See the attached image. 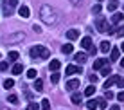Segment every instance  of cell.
I'll return each instance as SVG.
<instances>
[{"label":"cell","instance_id":"6da1fadb","mask_svg":"<svg viewBox=\"0 0 124 110\" xmlns=\"http://www.w3.org/2000/svg\"><path fill=\"white\" fill-rule=\"evenodd\" d=\"M40 16H41V20H43L45 24H49V25H54L58 22V13H56L54 7H50V6H41Z\"/></svg>","mask_w":124,"mask_h":110},{"label":"cell","instance_id":"7a4b0ae2","mask_svg":"<svg viewBox=\"0 0 124 110\" xmlns=\"http://www.w3.org/2000/svg\"><path fill=\"white\" fill-rule=\"evenodd\" d=\"M50 56V51L43 47V45H34V47L31 49V58H49Z\"/></svg>","mask_w":124,"mask_h":110},{"label":"cell","instance_id":"3957f363","mask_svg":"<svg viewBox=\"0 0 124 110\" xmlns=\"http://www.w3.org/2000/svg\"><path fill=\"white\" fill-rule=\"evenodd\" d=\"M95 27H97V31H99V33H108V29H110L108 20L102 18V16H99V18L95 20Z\"/></svg>","mask_w":124,"mask_h":110},{"label":"cell","instance_id":"277c9868","mask_svg":"<svg viewBox=\"0 0 124 110\" xmlns=\"http://www.w3.org/2000/svg\"><path fill=\"white\" fill-rule=\"evenodd\" d=\"M81 72H83V69H81V67H76V65H68V67H67V72H65V74L72 76V74H81Z\"/></svg>","mask_w":124,"mask_h":110},{"label":"cell","instance_id":"5b68a950","mask_svg":"<svg viewBox=\"0 0 124 110\" xmlns=\"http://www.w3.org/2000/svg\"><path fill=\"white\" fill-rule=\"evenodd\" d=\"M117 79H119V76H110V78L104 81V90H108L112 85H115V83H117Z\"/></svg>","mask_w":124,"mask_h":110},{"label":"cell","instance_id":"8992f818","mask_svg":"<svg viewBox=\"0 0 124 110\" xmlns=\"http://www.w3.org/2000/svg\"><path fill=\"white\" fill-rule=\"evenodd\" d=\"M81 47H83V49H90L92 47V38L90 36H85L83 40H81Z\"/></svg>","mask_w":124,"mask_h":110},{"label":"cell","instance_id":"52a82bcc","mask_svg":"<svg viewBox=\"0 0 124 110\" xmlns=\"http://www.w3.org/2000/svg\"><path fill=\"white\" fill-rule=\"evenodd\" d=\"M78 87H79V79H70L67 83V90H76Z\"/></svg>","mask_w":124,"mask_h":110},{"label":"cell","instance_id":"ba28073f","mask_svg":"<svg viewBox=\"0 0 124 110\" xmlns=\"http://www.w3.org/2000/svg\"><path fill=\"white\" fill-rule=\"evenodd\" d=\"M106 63H108V60H104V58H101V60H95V61H93V69H95V70H97V69H102Z\"/></svg>","mask_w":124,"mask_h":110},{"label":"cell","instance_id":"9c48e42d","mask_svg":"<svg viewBox=\"0 0 124 110\" xmlns=\"http://www.w3.org/2000/svg\"><path fill=\"white\" fill-rule=\"evenodd\" d=\"M86 54H85V52H78V54H76V56H74V60L76 61H78V63H85V61H86Z\"/></svg>","mask_w":124,"mask_h":110},{"label":"cell","instance_id":"30bf717a","mask_svg":"<svg viewBox=\"0 0 124 110\" xmlns=\"http://www.w3.org/2000/svg\"><path fill=\"white\" fill-rule=\"evenodd\" d=\"M18 13H20V16H22V18H29V7L27 6H22L18 9Z\"/></svg>","mask_w":124,"mask_h":110},{"label":"cell","instance_id":"8fae6325","mask_svg":"<svg viewBox=\"0 0 124 110\" xmlns=\"http://www.w3.org/2000/svg\"><path fill=\"white\" fill-rule=\"evenodd\" d=\"M122 18H124L122 13H115V15L112 16V22H113V24H121V22H122Z\"/></svg>","mask_w":124,"mask_h":110},{"label":"cell","instance_id":"7c38bea8","mask_svg":"<svg viewBox=\"0 0 124 110\" xmlns=\"http://www.w3.org/2000/svg\"><path fill=\"white\" fill-rule=\"evenodd\" d=\"M78 36H79V33L76 31V29H70V31H67V38H68V40H76Z\"/></svg>","mask_w":124,"mask_h":110},{"label":"cell","instance_id":"4fadbf2b","mask_svg":"<svg viewBox=\"0 0 124 110\" xmlns=\"http://www.w3.org/2000/svg\"><path fill=\"white\" fill-rule=\"evenodd\" d=\"M59 67H61V63H59L58 60H52V61H50V70H52V72H58Z\"/></svg>","mask_w":124,"mask_h":110},{"label":"cell","instance_id":"5bb4252c","mask_svg":"<svg viewBox=\"0 0 124 110\" xmlns=\"http://www.w3.org/2000/svg\"><path fill=\"white\" fill-rule=\"evenodd\" d=\"M72 51H74V47H72V43H65V45L61 47V52H63V54H70Z\"/></svg>","mask_w":124,"mask_h":110},{"label":"cell","instance_id":"9a60e30c","mask_svg":"<svg viewBox=\"0 0 124 110\" xmlns=\"http://www.w3.org/2000/svg\"><path fill=\"white\" fill-rule=\"evenodd\" d=\"M101 52H108L110 49H112V45H110V42H101Z\"/></svg>","mask_w":124,"mask_h":110},{"label":"cell","instance_id":"2e32d148","mask_svg":"<svg viewBox=\"0 0 124 110\" xmlns=\"http://www.w3.org/2000/svg\"><path fill=\"white\" fill-rule=\"evenodd\" d=\"M119 7V0H110L108 2V11H115Z\"/></svg>","mask_w":124,"mask_h":110},{"label":"cell","instance_id":"e0dca14e","mask_svg":"<svg viewBox=\"0 0 124 110\" xmlns=\"http://www.w3.org/2000/svg\"><path fill=\"white\" fill-rule=\"evenodd\" d=\"M112 34H115V36H124V25H119V27H115Z\"/></svg>","mask_w":124,"mask_h":110},{"label":"cell","instance_id":"ac0fdd59","mask_svg":"<svg viewBox=\"0 0 124 110\" xmlns=\"http://www.w3.org/2000/svg\"><path fill=\"white\" fill-rule=\"evenodd\" d=\"M119 54H121V52H119V49H112V52H110V60L117 61L119 60Z\"/></svg>","mask_w":124,"mask_h":110},{"label":"cell","instance_id":"d6986e66","mask_svg":"<svg viewBox=\"0 0 124 110\" xmlns=\"http://www.w3.org/2000/svg\"><path fill=\"white\" fill-rule=\"evenodd\" d=\"M81 101H83V96L81 94H72V103L74 105H81Z\"/></svg>","mask_w":124,"mask_h":110},{"label":"cell","instance_id":"ffe728a7","mask_svg":"<svg viewBox=\"0 0 124 110\" xmlns=\"http://www.w3.org/2000/svg\"><path fill=\"white\" fill-rule=\"evenodd\" d=\"M34 90H36V92L43 90V81H41V79H36V81H34Z\"/></svg>","mask_w":124,"mask_h":110},{"label":"cell","instance_id":"44dd1931","mask_svg":"<svg viewBox=\"0 0 124 110\" xmlns=\"http://www.w3.org/2000/svg\"><path fill=\"white\" fill-rule=\"evenodd\" d=\"M18 56H20V54L16 52V51H11V52L7 54V60H11V61H16V60H18Z\"/></svg>","mask_w":124,"mask_h":110},{"label":"cell","instance_id":"7402d4cb","mask_svg":"<svg viewBox=\"0 0 124 110\" xmlns=\"http://www.w3.org/2000/svg\"><path fill=\"white\" fill-rule=\"evenodd\" d=\"M95 101H97V107H99V108H106V107H108V103H106L104 98H99V99H95Z\"/></svg>","mask_w":124,"mask_h":110},{"label":"cell","instance_id":"603a6c76","mask_svg":"<svg viewBox=\"0 0 124 110\" xmlns=\"http://www.w3.org/2000/svg\"><path fill=\"white\" fill-rule=\"evenodd\" d=\"M22 70H23V67L20 65V63H16V65L13 67V74H16V76H18V74H22Z\"/></svg>","mask_w":124,"mask_h":110},{"label":"cell","instance_id":"cb8c5ba5","mask_svg":"<svg viewBox=\"0 0 124 110\" xmlns=\"http://www.w3.org/2000/svg\"><path fill=\"white\" fill-rule=\"evenodd\" d=\"M86 108H88V110H95V108H97V101H95V99H90V101L86 103Z\"/></svg>","mask_w":124,"mask_h":110},{"label":"cell","instance_id":"d4e9b609","mask_svg":"<svg viewBox=\"0 0 124 110\" xmlns=\"http://www.w3.org/2000/svg\"><path fill=\"white\" fill-rule=\"evenodd\" d=\"M95 94V87H86V90H85V96H88V98H90V96H93Z\"/></svg>","mask_w":124,"mask_h":110},{"label":"cell","instance_id":"484cf974","mask_svg":"<svg viewBox=\"0 0 124 110\" xmlns=\"http://www.w3.org/2000/svg\"><path fill=\"white\" fill-rule=\"evenodd\" d=\"M41 110H50V101L49 99H41Z\"/></svg>","mask_w":124,"mask_h":110},{"label":"cell","instance_id":"4316f807","mask_svg":"<svg viewBox=\"0 0 124 110\" xmlns=\"http://www.w3.org/2000/svg\"><path fill=\"white\" fill-rule=\"evenodd\" d=\"M101 74H102V76H110V74H112V69L104 65V67H102V69H101Z\"/></svg>","mask_w":124,"mask_h":110},{"label":"cell","instance_id":"83f0119b","mask_svg":"<svg viewBox=\"0 0 124 110\" xmlns=\"http://www.w3.org/2000/svg\"><path fill=\"white\" fill-rule=\"evenodd\" d=\"M13 85H15V81H13V79H6V81H4V88H13Z\"/></svg>","mask_w":124,"mask_h":110},{"label":"cell","instance_id":"f1b7e54d","mask_svg":"<svg viewBox=\"0 0 124 110\" xmlns=\"http://www.w3.org/2000/svg\"><path fill=\"white\" fill-rule=\"evenodd\" d=\"M27 78L36 79V69H29V70H27Z\"/></svg>","mask_w":124,"mask_h":110},{"label":"cell","instance_id":"f546056e","mask_svg":"<svg viewBox=\"0 0 124 110\" xmlns=\"http://www.w3.org/2000/svg\"><path fill=\"white\" fill-rule=\"evenodd\" d=\"M7 101H9V103H13V105H16V103H18V98H16L15 94H11L9 98H7Z\"/></svg>","mask_w":124,"mask_h":110},{"label":"cell","instance_id":"4dcf8cb0","mask_svg":"<svg viewBox=\"0 0 124 110\" xmlns=\"http://www.w3.org/2000/svg\"><path fill=\"white\" fill-rule=\"evenodd\" d=\"M50 81H52V83H58V81H59V74L54 72L52 76H50Z\"/></svg>","mask_w":124,"mask_h":110},{"label":"cell","instance_id":"1f68e13d","mask_svg":"<svg viewBox=\"0 0 124 110\" xmlns=\"http://www.w3.org/2000/svg\"><path fill=\"white\" fill-rule=\"evenodd\" d=\"M101 9H102V7L99 6V4H95V6L92 7V13H95V15H97V13H101Z\"/></svg>","mask_w":124,"mask_h":110},{"label":"cell","instance_id":"d6a6232c","mask_svg":"<svg viewBox=\"0 0 124 110\" xmlns=\"http://www.w3.org/2000/svg\"><path fill=\"white\" fill-rule=\"evenodd\" d=\"M6 2H7V0H6ZM7 6H9V7H16V6H18V0H9Z\"/></svg>","mask_w":124,"mask_h":110},{"label":"cell","instance_id":"836d02e7","mask_svg":"<svg viewBox=\"0 0 124 110\" xmlns=\"http://www.w3.org/2000/svg\"><path fill=\"white\" fill-rule=\"evenodd\" d=\"M27 110H40V107H38L36 103H31V105L27 107Z\"/></svg>","mask_w":124,"mask_h":110},{"label":"cell","instance_id":"e575fe53","mask_svg":"<svg viewBox=\"0 0 124 110\" xmlns=\"http://www.w3.org/2000/svg\"><path fill=\"white\" fill-rule=\"evenodd\" d=\"M112 98H113V92L106 90V94H104V99H112Z\"/></svg>","mask_w":124,"mask_h":110},{"label":"cell","instance_id":"d590c367","mask_svg":"<svg viewBox=\"0 0 124 110\" xmlns=\"http://www.w3.org/2000/svg\"><path fill=\"white\" fill-rule=\"evenodd\" d=\"M0 70H2V72H4V70H7V61H2V63H0Z\"/></svg>","mask_w":124,"mask_h":110},{"label":"cell","instance_id":"8d00e7d4","mask_svg":"<svg viewBox=\"0 0 124 110\" xmlns=\"http://www.w3.org/2000/svg\"><path fill=\"white\" fill-rule=\"evenodd\" d=\"M117 85L121 87V88H124V79L121 78V76H119V79H117Z\"/></svg>","mask_w":124,"mask_h":110},{"label":"cell","instance_id":"74e56055","mask_svg":"<svg viewBox=\"0 0 124 110\" xmlns=\"http://www.w3.org/2000/svg\"><path fill=\"white\" fill-rule=\"evenodd\" d=\"M117 99H119V101H124V90H121V92L117 94Z\"/></svg>","mask_w":124,"mask_h":110},{"label":"cell","instance_id":"f35d334b","mask_svg":"<svg viewBox=\"0 0 124 110\" xmlns=\"http://www.w3.org/2000/svg\"><path fill=\"white\" fill-rule=\"evenodd\" d=\"M88 52H90V54H92V56H95V52H97V49H95V47H93V45H92V47H90V49H88Z\"/></svg>","mask_w":124,"mask_h":110},{"label":"cell","instance_id":"ab89813d","mask_svg":"<svg viewBox=\"0 0 124 110\" xmlns=\"http://www.w3.org/2000/svg\"><path fill=\"white\" fill-rule=\"evenodd\" d=\"M32 29H34V31H36V33H41V27H40V25H36V24L32 25Z\"/></svg>","mask_w":124,"mask_h":110},{"label":"cell","instance_id":"60d3db41","mask_svg":"<svg viewBox=\"0 0 124 110\" xmlns=\"http://www.w3.org/2000/svg\"><path fill=\"white\" fill-rule=\"evenodd\" d=\"M90 81H92V83H95V81H97V76H93V74H92V76H90Z\"/></svg>","mask_w":124,"mask_h":110},{"label":"cell","instance_id":"b9f144b4","mask_svg":"<svg viewBox=\"0 0 124 110\" xmlns=\"http://www.w3.org/2000/svg\"><path fill=\"white\" fill-rule=\"evenodd\" d=\"M110 110H121V108H119V105H113V107L110 108Z\"/></svg>","mask_w":124,"mask_h":110},{"label":"cell","instance_id":"7bdbcfd3","mask_svg":"<svg viewBox=\"0 0 124 110\" xmlns=\"http://www.w3.org/2000/svg\"><path fill=\"white\" fill-rule=\"evenodd\" d=\"M121 67H124V58H122V60H121Z\"/></svg>","mask_w":124,"mask_h":110},{"label":"cell","instance_id":"ee69618b","mask_svg":"<svg viewBox=\"0 0 124 110\" xmlns=\"http://www.w3.org/2000/svg\"><path fill=\"white\" fill-rule=\"evenodd\" d=\"M72 2H74V4H79V2H81V0H72Z\"/></svg>","mask_w":124,"mask_h":110},{"label":"cell","instance_id":"f6af8a7d","mask_svg":"<svg viewBox=\"0 0 124 110\" xmlns=\"http://www.w3.org/2000/svg\"><path fill=\"white\" fill-rule=\"evenodd\" d=\"M121 49H122V51H124V42H122V45H121Z\"/></svg>","mask_w":124,"mask_h":110},{"label":"cell","instance_id":"bcb514c9","mask_svg":"<svg viewBox=\"0 0 124 110\" xmlns=\"http://www.w3.org/2000/svg\"><path fill=\"white\" fill-rule=\"evenodd\" d=\"M0 110H7V108H0Z\"/></svg>","mask_w":124,"mask_h":110},{"label":"cell","instance_id":"7dc6e473","mask_svg":"<svg viewBox=\"0 0 124 110\" xmlns=\"http://www.w3.org/2000/svg\"><path fill=\"white\" fill-rule=\"evenodd\" d=\"M99 2H101V0H99Z\"/></svg>","mask_w":124,"mask_h":110}]
</instances>
